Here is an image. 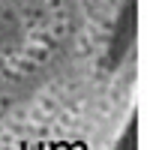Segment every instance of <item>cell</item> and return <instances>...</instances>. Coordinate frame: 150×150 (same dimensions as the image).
Wrapping results in <instances>:
<instances>
[{
	"instance_id": "cell-4",
	"label": "cell",
	"mask_w": 150,
	"mask_h": 150,
	"mask_svg": "<svg viewBox=\"0 0 150 150\" xmlns=\"http://www.w3.org/2000/svg\"><path fill=\"white\" fill-rule=\"evenodd\" d=\"M36 105H39V108H45L48 111V114H54V111L60 108V102H57V96H54V90H45L39 99H36Z\"/></svg>"
},
{
	"instance_id": "cell-1",
	"label": "cell",
	"mask_w": 150,
	"mask_h": 150,
	"mask_svg": "<svg viewBox=\"0 0 150 150\" xmlns=\"http://www.w3.org/2000/svg\"><path fill=\"white\" fill-rule=\"evenodd\" d=\"M27 42H36V45H45L48 51H54V48L60 45V39L48 30V27H42V24H33V27H27Z\"/></svg>"
},
{
	"instance_id": "cell-6",
	"label": "cell",
	"mask_w": 150,
	"mask_h": 150,
	"mask_svg": "<svg viewBox=\"0 0 150 150\" xmlns=\"http://www.w3.org/2000/svg\"><path fill=\"white\" fill-rule=\"evenodd\" d=\"M0 75H3V78H6V81H15V78H21V75H18L15 69H12V66L6 63V60H3V63H0Z\"/></svg>"
},
{
	"instance_id": "cell-8",
	"label": "cell",
	"mask_w": 150,
	"mask_h": 150,
	"mask_svg": "<svg viewBox=\"0 0 150 150\" xmlns=\"http://www.w3.org/2000/svg\"><path fill=\"white\" fill-rule=\"evenodd\" d=\"M30 0H9V6H27Z\"/></svg>"
},
{
	"instance_id": "cell-3",
	"label": "cell",
	"mask_w": 150,
	"mask_h": 150,
	"mask_svg": "<svg viewBox=\"0 0 150 150\" xmlns=\"http://www.w3.org/2000/svg\"><path fill=\"white\" fill-rule=\"evenodd\" d=\"M75 51H78V57H90L93 54V33H81L78 42H75Z\"/></svg>"
},
{
	"instance_id": "cell-2",
	"label": "cell",
	"mask_w": 150,
	"mask_h": 150,
	"mask_svg": "<svg viewBox=\"0 0 150 150\" xmlns=\"http://www.w3.org/2000/svg\"><path fill=\"white\" fill-rule=\"evenodd\" d=\"M21 54H27L36 66H45L48 60H51V54H54V51H48L45 45H36V42H24V45H21Z\"/></svg>"
},
{
	"instance_id": "cell-7",
	"label": "cell",
	"mask_w": 150,
	"mask_h": 150,
	"mask_svg": "<svg viewBox=\"0 0 150 150\" xmlns=\"http://www.w3.org/2000/svg\"><path fill=\"white\" fill-rule=\"evenodd\" d=\"M45 9H60V0H45Z\"/></svg>"
},
{
	"instance_id": "cell-5",
	"label": "cell",
	"mask_w": 150,
	"mask_h": 150,
	"mask_svg": "<svg viewBox=\"0 0 150 150\" xmlns=\"http://www.w3.org/2000/svg\"><path fill=\"white\" fill-rule=\"evenodd\" d=\"M9 111H12V96L9 93H0V120L9 117Z\"/></svg>"
}]
</instances>
